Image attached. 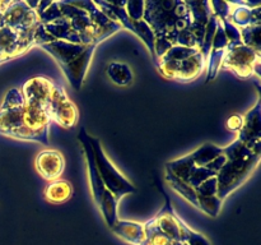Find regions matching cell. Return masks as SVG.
Listing matches in <instances>:
<instances>
[{
  "mask_svg": "<svg viewBox=\"0 0 261 245\" xmlns=\"http://www.w3.org/2000/svg\"><path fill=\"white\" fill-rule=\"evenodd\" d=\"M35 10L53 40L97 46L106 40L87 10L75 2H37Z\"/></svg>",
  "mask_w": 261,
  "mask_h": 245,
  "instance_id": "obj_1",
  "label": "cell"
},
{
  "mask_svg": "<svg viewBox=\"0 0 261 245\" xmlns=\"http://www.w3.org/2000/svg\"><path fill=\"white\" fill-rule=\"evenodd\" d=\"M50 122L45 110L25 104L20 89L7 92L0 106V134L47 145Z\"/></svg>",
  "mask_w": 261,
  "mask_h": 245,
  "instance_id": "obj_2",
  "label": "cell"
},
{
  "mask_svg": "<svg viewBox=\"0 0 261 245\" xmlns=\"http://www.w3.org/2000/svg\"><path fill=\"white\" fill-rule=\"evenodd\" d=\"M143 19L154 33L155 63L176 45L178 35L190 26L191 13L188 2L184 0H149L144 2Z\"/></svg>",
  "mask_w": 261,
  "mask_h": 245,
  "instance_id": "obj_3",
  "label": "cell"
},
{
  "mask_svg": "<svg viewBox=\"0 0 261 245\" xmlns=\"http://www.w3.org/2000/svg\"><path fill=\"white\" fill-rule=\"evenodd\" d=\"M226 162L217 174L218 197L224 201L229 194L244 185L260 162L261 155L252 152L242 144L239 139H234L231 144L222 147Z\"/></svg>",
  "mask_w": 261,
  "mask_h": 245,
  "instance_id": "obj_4",
  "label": "cell"
},
{
  "mask_svg": "<svg viewBox=\"0 0 261 245\" xmlns=\"http://www.w3.org/2000/svg\"><path fill=\"white\" fill-rule=\"evenodd\" d=\"M38 47L43 48L55 59L64 76L75 91H79L83 87L97 45H81L53 40L47 43H42Z\"/></svg>",
  "mask_w": 261,
  "mask_h": 245,
  "instance_id": "obj_5",
  "label": "cell"
},
{
  "mask_svg": "<svg viewBox=\"0 0 261 245\" xmlns=\"http://www.w3.org/2000/svg\"><path fill=\"white\" fill-rule=\"evenodd\" d=\"M155 65L165 78L190 82L203 73L206 60L198 48L175 45L157 59Z\"/></svg>",
  "mask_w": 261,
  "mask_h": 245,
  "instance_id": "obj_6",
  "label": "cell"
},
{
  "mask_svg": "<svg viewBox=\"0 0 261 245\" xmlns=\"http://www.w3.org/2000/svg\"><path fill=\"white\" fill-rule=\"evenodd\" d=\"M89 143H91L92 152H93L97 171H98L99 176H101V180L103 183L105 188L119 202L126 194L135 193L137 188L134 186V184L129 179L125 178L120 173L119 168H116V166L107 157V155L103 151V147L101 144V140L89 134Z\"/></svg>",
  "mask_w": 261,
  "mask_h": 245,
  "instance_id": "obj_7",
  "label": "cell"
},
{
  "mask_svg": "<svg viewBox=\"0 0 261 245\" xmlns=\"http://www.w3.org/2000/svg\"><path fill=\"white\" fill-rule=\"evenodd\" d=\"M261 53L249 47L245 43L237 42L227 45L226 54L222 60V70H231L234 76L242 79L251 78L254 74L259 76Z\"/></svg>",
  "mask_w": 261,
  "mask_h": 245,
  "instance_id": "obj_8",
  "label": "cell"
},
{
  "mask_svg": "<svg viewBox=\"0 0 261 245\" xmlns=\"http://www.w3.org/2000/svg\"><path fill=\"white\" fill-rule=\"evenodd\" d=\"M45 111L51 121L56 122L65 129H71L78 122V107L74 105V102H71L66 94L65 88L59 83L54 87L53 93L45 106Z\"/></svg>",
  "mask_w": 261,
  "mask_h": 245,
  "instance_id": "obj_9",
  "label": "cell"
},
{
  "mask_svg": "<svg viewBox=\"0 0 261 245\" xmlns=\"http://www.w3.org/2000/svg\"><path fill=\"white\" fill-rule=\"evenodd\" d=\"M35 46V33L23 35L10 28L0 27V64L18 58Z\"/></svg>",
  "mask_w": 261,
  "mask_h": 245,
  "instance_id": "obj_10",
  "label": "cell"
},
{
  "mask_svg": "<svg viewBox=\"0 0 261 245\" xmlns=\"http://www.w3.org/2000/svg\"><path fill=\"white\" fill-rule=\"evenodd\" d=\"M237 139L252 152L261 155V102L257 100L255 106L244 115V124L237 133Z\"/></svg>",
  "mask_w": 261,
  "mask_h": 245,
  "instance_id": "obj_11",
  "label": "cell"
},
{
  "mask_svg": "<svg viewBox=\"0 0 261 245\" xmlns=\"http://www.w3.org/2000/svg\"><path fill=\"white\" fill-rule=\"evenodd\" d=\"M55 84L56 82L45 76L33 77V78L28 79L27 82L23 83L20 93H22L25 104L38 106L45 110V106L50 99L51 93H53Z\"/></svg>",
  "mask_w": 261,
  "mask_h": 245,
  "instance_id": "obj_12",
  "label": "cell"
},
{
  "mask_svg": "<svg viewBox=\"0 0 261 245\" xmlns=\"http://www.w3.org/2000/svg\"><path fill=\"white\" fill-rule=\"evenodd\" d=\"M35 166L41 178L46 181H54L60 179L65 170V157L63 153L54 148L41 151L35 160Z\"/></svg>",
  "mask_w": 261,
  "mask_h": 245,
  "instance_id": "obj_13",
  "label": "cell"
},
{
  "mask_svg": "<svg viewBox=\"0 0 261 245\" xmlns=\"http://www.w3.org/2000/svg\"><path fill=\"white\" fill-rule=\"evenodd\" d=\"M78 139L79 142H81L82 148H83L84 157H86L87 168H88L89 183H91L92 197H93V201L94 203H96V206L98 207V204L101 203L102 197L105 195L107 189L105 188L103 183H102L101 180V176H99L98 171H97L96 163H94L93 152H92L91 143H89V134L87 133V130L84 129V128H81V130H79Z\"/></svg>",
  "mask_w": 261,
  "mask_h": 245,
  "instance_id": "obj_14",
  "label": "cell"
},
{
  "mask_svg": "<svg viewBox=\"0 0 261 245\" xmlns=\"http://www.w3.org/2000/svg\"><path fill=\"white\" fill-rule=\"evenodd\" d=\"M188 5L191 13V24L189 28H190L191 35L195 38L198 50L200 51L204 37H205L206 24L211 15L213 14L211 2H188Z\"/></svg>",
  "mask_w": 261,
  "mask_h": 245,
  "instance_id": "obj_15",
  "label": "cell"
},
{
  "mask_svg": "<svg viewBox=\"0 0 261 245\" xmlns=\"http://www.w3.org/2000/svg\"><path fill=\"white\" fill-rule=\"evenodd\" d=\"M227 45H228V40H227L223 27L219 22L216 33H214L211 53H209L208 60H206V83L216 79V77L221 71V64L224 58V54H226Z\"/></svg>",
  "mask_w": 261,
  "mask_h": 245,
  "instance_id": "obj_16",
  "label": "cell"
},
{
  "mask_svg": "<svg viewBox=\"0 0 261 245\" xmlns=\"http://www.w3.org/2000/svg\"><path fill=\"white\" fill-rule=\"evenodd\" d=\"M231 12H229L228 20L237 28H244L247 26L261 24V5L260 3L241 2L229 3Z\"/></svg>",
  "mask_w": 261,
  "mask_h": 245,
  "instance_id": "obj_17",
  "label": "cell"
},
{
  "mask_svg": "<svg viewBox=\"0 0 261 245\" xmlns=\"http://www.w3.org/2000/svg\"><path fill=\"white\" fill-rule=\"evenodd\" d=\"M111 231L120 239L133 245H140L145 235L144 224L127 219H117L111 227Z\"/></svg>",
  "mask_w": 261,
  "mask_h": 245,
  "instance_id": "obj_18",
  "label": "cell"
},
{
  "mask_svg": "<svg viewBox=\"0 0 261 245\" xmlns=\"http://www.w3.org/2000/svg\"><path fill=\"white\" fill-rule=\"evenodd\" d=\"M73 195V186L68 180L56 179L54 181H48L43 190V198L51 204H63L68 202Z\"/></svg>",
  "mask_w": 261,
  "mask_h": 245,
  "instance_id": "obj_19",
  "label": "cell"
},
{
  "mask_svg": "<svg viewBox=\"0 0 261 245\" xmlns=\"http://www.w3.org/2000/svg\"><path fill=\"white\" fill-rule=\"evenodd\" d=\"M110 81L119 87H127L134 81L132 68L122 61H111L106 69Z\"/></svg>",
  "mask_w": 261,
  "mask_h": 245,
  "instance_id": "obj_20",
  "label": "cell"
},
{
  "mask_svg": "<svg viewBox=\"0 0 261 245\" xmlns=\"http://www.w3.org/2000/svg\"><path fill=\"white\" fill-rule=\"evenodd\" d=\"M219 155H222V147L213 144V143H204L190 153L194 165L198 167H206Z\"/></svg>",
  "mask_w": 261,
  "mask_h": 245,
  "instance_id": "obj_21",
  "label": "cell"
},
{
  "mask_svg": "<svg viewBox=\"0 0 261 245\" xmlns=\"http://www.w3.org/2000/svg\"><path fill=\"white\" fill-rule=\"evenodd\" d=\"M166 180H167L168 185L173 189L177 194H180L184 199L189 202V203L193 204L194 207L199 208L198 203V197H196L195 189L193 186H190L189 184H186L185 181H182L181 179H178L177 176L172 175L171 173L166 171Z\"/></svg>",
  "mask_w": 261,
  "mask_h": 245,
  "instance_id": "obj_22",
  "label": "cell"
},
{
  "mask_svg": "<svg viewBox=\"0 0 261 245\" xmlns=\"http://www.w3.org/2000/svg\"><path fill=\"white\" fill-rule=\"evenodd\" d=\"M261 24L247 26V27L240 28V35H241L242 43H245L249 47L254 48L257 53H261V40H260Z\"/></svg>",
  "mask_w": 261,
  "mask_h": 245,
  "instance_id": "obj_23",
  "label": "cell"
},
{
  "mask_svg": "<svg viewBox=\"0 0 261 245\" xmlns=\"http://www.w3.org/2000/svg\"><path fill=\"white\" fill-rule=\"evenodd\" d=\"M199 209L211 217H217L221 212L223 201L219 199L218 195L212 197H198Z\"/></svg>",
  "mask_w": 261,
  "mask_h": 245,
  "instance_id": "obj_24",
  "label": "cell"
},
{
  "mask_svg": "<svg viewBox=\"0 0 261 245\" xmlns=\"http://www.w3.org/2000/svg\"><path fill=\"white\" fill-rule=\"evenodd\" d=\"M125 10H126L127 17L132 20L143 19L144 2H142V0H127V2H125Z\"/></svg>",
  "mask_w": 261,
  "mask_h": 245,
  "instance_id": "obj_25",
  "label": "cell"
},
{
  "mask_svg": "<svg viewBox=\"0 0 261 245\" xmlns=\"http://www.w3.org/2000/svg\"><path fill=\"white\" fill-rule=\"evenodd\" d=\"M196 197H212V195H218V186H217V178L208 179L200 184L199 186L195 188Z\"/></svg>",
  "mask_w": 261,
  "mask_h": 245,
  "instance_id": "obj_26",
  "label": "cell"
},
{
  "mask_svg": "<svg viewBox=\"0 0 261 245\" xmlns=\"http://www.w3.org/2000/svg\"><path fill=\"white\" fill-rule=\"evenodd\" d=\"M185 231L186 237H188V241L190 245H211V242L208 241V239L204 235L196 232L188 224L185 225Z\"/></svg>",
  "mask_w": 261,
  "mask_h": 245,
  "instance_id": "obj_27",
  "label": "cell"
},
{
  "mask_svg": "<svg viewBox=\"0 0 261 245\" xmlns=\"http://www.w3.org/2000/svg\"><path fill=\"white\" fill-rule=\"evenodd\" d=\"M242 124H244V116H241V115H232L226 122L227 129L234 133H239L241 130Z\"/></svg>",
  "mask_w": 261,
  "mask_h": 245,
  "instance_id": "obj_28",
  "label": "cell"
}]
</instances>
